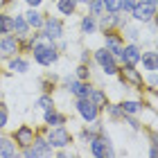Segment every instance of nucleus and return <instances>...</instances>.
Wrapping results in <instances>:
<instances>
[{
  "mask_svg": "<svg viewBox=\"0 0 158 158\" xmlns=\"http://www.w3.org/2000/svg\"><path fill=\"white\" fill-rule=\"evenodd\" d=\"M11 30H16L18 36H23V34H27V20L23 16H16L14 18V25H11Z\"/></svg>",
  "mask_w": 158,
  "mask_h": 158,
  "instance_id": "nucleus-16",
  "label": "nucleus"
},
{
  "mask_svg": "<svg viewBox=\"0 0 158 158\" xmlns=\"http://www.w3.org/2000/svg\"><path fill=\"white\" fill-rule=\"evenodd\" d=\"M149 2H156V0H149Z\"/></svg>",
  "mask_w": 158,
  "mask_h": 158,
  "instance_id": "nucleus-34",
  "label": "nucleus"
},
{
  "mask_svg": "<svg viewBox=\"0 0 158 158\" xmlns=\"http://www.w3.org/2000/svg\"><path fill=\"white\" fill-rule=\"evenodd\" d=\"M32 140H34V133H32L30 127H20L16 131V142H18V145L27 147V145H32Z\"/></svg>",
  "mask_w": 158,
  "mask_h": 158,
  "instance_id": "nucleus-10",
  "label": "nucleus"
},
{
  "mask_svg": "<svg viewBox=\"0 0 158 158\" xmlns=\"http://www.w3.org/2000/svg\"><path fill=\"white\" fill-rule=\"evenodd\" d=\"M90 11H93V16H97V14L102 11V0H93L90 2Z\"/></svg>",
  "mask_w": 158,
  "mask_h": 158,
  "instance_id": "nucleus-28",
  "label": "nucleus"
},
{
  "mask_svg": "<svg viewBox=\"0 0 158 158\" xmlns=\"http://www.w3.org/2000/svg\"><path fill=\"white\" fill-rule=\"evenodd\" d=\"M140 61L145 63V68H147V70H152V73H154V70L158 68V66H156V52H147V54H140Z\"/></svg>",
  "mask_w": 158,
  "mask_h": 158,
  "instance_id": "nucleus-15",
  "label": "nucleus"
},
{
  "mask_svg": "<svg viewBox=\"0 0 158 158\" xmlns=\"http://www.w3.org/2000/svg\"><path fill=\"white\" fill-rule=\"evenodd\" d=\"M133 18L135 20H142V23H149L156 14V2H149V0H142V2H135L133 7Z\"/></svg>",
  "mask_w": 158,
  "mask_h": 158,
  "instance_id": "nucleus-2",
  "label": "nucleus"
},
{
  "mask_svg": "<svg viewBox=\"0 0 158 158\" xmlns=\"http://www.w3.org/2000/svg\"><path fill=\"white\" fill-rule=\"evenodd\" d=\"M43 25H45V36H48V39H59V36H61L63 30H61V23H59V20L50 18V20H45Z\"/></svg>",
  "mask_w": 158,
  "mask_h": 158,
  "instance_id": "nucleus-9",
  "label": "nucleus"
},
{
  "mask_svg": "<svg viewBox=\"0 0 158 158\" xmlns=\"http://www.w3.org/2000/svg\"><path fill=\"white\" fill-rule=\"evenodd\" d=\"M88 99H90V102L95 104V106H102V104H104V95H102V93H97V90H90Z\"/></svg>",
  "mask_w": 158,
  "mask_h": 158,
  "instance_id": "nucleus-24",
  "label": "nucleus"
},
{
  "mask_svg": "<svg viewBox=\"0 0 158 158\" xmlns=\"http://www.w3.org/2000/svg\"><path fill=\"white\" fill-rule=\"evenodd\" d=\"M129 39H138V32H135V30H129Z\"/></svg>",
  "mask_w": 158,
  "mask_h": 158,
  "instance_id": "nucleus-32",
  "label": "nucleus"
},
{
  "mask_svg": "<svg viewBox=\"0 0 158 158\" xmlns=\"http://www.w3.org/2000/svg\"><path fill=\"white\" fill-rule=\"evenodd\" d=\"M48 142H50L52 147H66L68 142H70V135H68V131H66V129L56 127V129H52V131H50V135H48Z\"/></svg>",
  "mask_w": 158,
  "mask_h": 158,
  "instance_id": "nucleus-4",
  "label": "nucleus"
},
{
  "mask_svg": "<svg viewBox=\"0 0 158 158\" xmlns=\"http://www.w3.org/2000/svg\"><path fill=\"white\" fill-rule=\"evenodd\" d=\"M34 142V147L32 149H25V156H48V154H52V145H50L48 140H32Z\"/></svg>",
  "mask_w": 158,
  "mask_h": 158,
  "instance_id": "nucleus-6",
  "label": "nucleus"
},
{
  "mask_svg": "<svg viewBox=\"0 0 158 158\" xmlns=\"http://www.w3.org/2000/svg\"><path fill=\"white\" fill-rule=\"evenodd\" d=\"M27 2H30L32 7H36V5H41V2H43V0H27Z\"/></svg>",
  "mask_w": 158,
  "mask_h": 158,
  "instance_id": "nucleus-33",
  "label": "nucleus"
},
{
  "mask_svg": "<svg viewBox=\"0 0 158 158\" xmlns=\"http://www.w3.org/2000/svg\"><path fill=\"white\" fill-rule=\"evenodd\" d=\"M95 56H97V63L104 68V73H106V75H115V73H118L115 61H113V54H111L106 48H104V50H97Z\"/></svg>",
  "mask_w": 158,
  "mask_h": 158,
  "instance_id": "nucleus-3",
  "label": "nucleus"
},
{
  "mask_svg": "<svg viewBox=\"0 0 158 158\" xmlns=\"http://www.w3.org/2000/svg\"><path fill=\"white\" fill-rule=\"evenodd\" d=\"M133 7H135V0H122V7H120V9H124V11H133Z\"/></svg>",
  "mask_w": 158,
  "mask_h": 158,
  "instance_id": "nucleus-29",
  "label": "nucleus"
},
{
  "mask_svg": "<svg viewBox=\"0 0 158 158\" xmlns=\"http://www.w3.org/2000/svg\"><path fill=\"white\" fill-rule=\"evenodd\" d=\"M14 52H16V39L2 36V39H0V54H2V56H11Z\"/></svg>",
  "mask_w": 158,
  "mask_h": 158,
  "instance_id": "nucleus-11",
  "label": "nucleus"
},
{
  "mask_svg": "<svg viewBox=\"0 0 158 158\" xmlns=\"http://www.w3.org/2000/svg\"><path fill=\"white\" fill-rule=\"evenodd\" d=\"M9 68L16 70V73H25V70H27V61H23V59H14V61L9 63Z\"/></svg>",
  "mask_w": 158,
  "mask_h": 158,
  "instance_id": "nucleus-22",
  "label": "nucleus"
},
{
  "mask_svg": "<svg viewBox=\"0 0 158 158\" xmlns=\"http://www.w3.org/2000/svg\"><path fill=\"white\" fill-rule=\"evenodd\" d=\"M138 109H140L138 102H124L122 104V113H131L133 115V113H138Z\"/></svg>",
  "mask_w": 158,
  "mask_h": 158,
  "instance_id": "nucleus-23",
  "label": "nucleus"
},
{
  "mask_svg": "<svg viewBox=\"0 0 158 158\" xmlns=\"http://www.w3.org/2000/svg\"><path fill=\"white\" fill-rule=\"evenodd\" d=\"M25 20H27V25H32V27H41V25H43L41 14H39V11H34V9H30V11L25 14Z\"/></svg>",
  "mask_w": 158,
  "mask_h": 158,
  "instance_id": "nucleus-14",
  "label": "nucleus"
},
{
  "mask_svg": "<svg viewBox=\"0 0 158 158\" xmlns=\"http://www.w3.org/2000/svg\"><path fill=\"white\" fill-rule=\"evenodd\" d=\"M106 50L113 54V56H122V45L118 43V39H106Z\"/></svg>",
  "mask_w": 158,
  "mask_h": 158,
  "instance_id": "nucleus-17",
  "label": "nucleus"
},
{
  "mask_svg": "<svg viewBox=\"0 0 158 158\" xmlns=\"http://www.w3.org/2000/svg\"><path fill=\"white\" fill-rule=\"evenodd\" d=\"M81 30H84L86 34H90L93 30H95V20H93L90 16H88V18H84V20H81Z\"/></svg>",
  "mask_w": 158,
  "mask_h": 158,
  "instance_id": "nucleus-26",
  "label": "nucleus"
},
{
  "mask_svg": "<svg viewBox=\"0 0 158 158\" xmlns=\"http://www.w3.org/2000/svg\"><path fill=\"white\" fill-rule=\"evenodd\" d=\"M70 90H73L75 95H77L79 99H81V97H88L93 88H90L88 84H81V81H70Z\"/></svg>",
  "mask_w": 158,
  "mask_h": 158,
  "instance_id": "nucleus-12",
  "label": "nucleus"
},
{
  "mask_svg": "<svg viewBox=\"0 0 158 158\" xmlns=\"http://www.w3.org/2000/svg\"><path fill=\"white\" fill-rule=\"evenodd\" d=\"M102 7H106L111 14H115L120 11V7H122V0H102Z\"/></svg>",
  "mask_w": 158,
  "mask_h": 158,
  "instance_id": "nucleus-21",
  "label": "nucleus"
},
{
  "mask_svg": "<svg viewBox=\"0 0 158 158\" xmlns=\"http://www.w3.org/2000/svg\"><path fill=\"white\" fill-rule=\"evenodd\" d=\"M59 11L70 16V14L75 11V0H59Z\"/></svg>",
  "mask_w": 158,
  "mask_h": 158,
  "instance_id": "nucleus-18",
  "label": "nucleus"
},
{
  "mask_svg": "<svg viewBox=\"0 0 158 158\" xmlns=\"http://www.w3.org/2000/svg\"><path fill=\"white\" fill-rule=\"evenodd\" d=\"M124 75H127L129 79H131L133 84H142V79H140V75H138V73H135V70H133V66H129V68L124 70Z\"/></svg>",
  "mask_w": 158,
  "mask_h": 158,
  "instance_id": "nucleus-25",
  "label": "nucleus"
},
{
  "mask_svg": "<svg viewBox=\"0 0 158 158\" xmlns=\"http://www.w3.org/2000/svg\"><path fill=\"white\" fill-rule=\"evenodd\" d=\"M90 147H93V154H95V156H111L113 154L109 140H104V138H95Z\"/></svg>",
  "mask_w": 158,
  "mask_h": 158,
  "instance_id": "nucleus-7",
  "label": "nucleus"
},
{
  "mask_svg": "<svg viewBox=\"0 0 158 158\" xmlns=\"http://www.w3.org/2000/svg\"><path fill=\"white\" fill-rule=\"evenodd\" d=\"M77 109H79V113H81V118L84 120H95L97 118V106L90 102L88 97H81L77 102Z\"/></svg>",
  "mask_w": 158,
  "mask_h": 158,
  "instance_id": "nucleus-5",
  "label": "nucleus"
},
{
  "mask_svg": "<svg viewBox=\"0 0 158 158\" xmlns=\"http://www.w3.org/2000/svg\"><path fill=\"white\" fill-rule=\"evenodd\" d=\"M39 106H41V109L43 111H50V109H54V104H52V99H50V97H45V95H43L41 99H39V102H36Z\"/></svg>",
  "mask_w": 158,
  "mask_h": 158,
  "instance_id": "nucleus-27",
  "label": "nucleus"
},
{
  "mask_svg": "<svg viewBox=\"0 0 158 158\" xmlns=\"http://www.w3.org/2000/svg\"><path fill=\"white\" fill-rule=\"evenodd\" d=\"M122 59H124L129 66H135V63L140 61V50L135 48V45H127V48H122Z\"/></svg>",
  "mask_w": 158,
  "mask_h": 158,
  "instance_id": "nucleus-8",
  "label": "nucleus"
},
{
  "mask_svg": "<svg viewBox=\"0 0 158 158\" xmlns=\"http://www.w3.org/2000/svg\"><path fill=\"white\" fill-rule=\"evenodd\" d=\"M34 59L41 66H50L56 61V52L52 48V43H34Z\"/></svg>",
  "mask_w": 158,
  "mask_h": 158,
  "instance_id": "nucleus-1",
  "label": "nucleus"
},
{
  "mask_svg": "<svg viewBox=\"0 0 158 158\" xmlns=\"http://www.w3.org/2000/svg\"><path fill=\"white\" fill-rule=\"evenodd\" d=\"M7 124V111L5 109H0V129H2Z\"/></svg>",
  "mask_w": 158,
  "mask_h": 158,
  "instance_id": "nucleus-30",
  "label": "nucleus"
},
{
  "mask_svg": "<svg viewBox=\"0 0 158 158\" xmlns=\"http://www.w3.org/2000/svg\"><path fill=\"white\" fill-rule=\"evenodd\" d=\"M11 156H16L14 142L9 138H0V158H11Z\"/></svg>",
  "mask_w": 158,
  "mask_h": 158,
  "instance_id": "nucleus-13",
  "label": "nucleus"
},
{
  "mask_svg": "<svg viewBox=\"0 0 158 158\" xmlns=\"http://www.w3.org/2000/svg\"><path fill=\"white\" fill-rule=\"evenodd\" d=\"M45 122L48 124H63V118L56 115L54 109H50V111H45Z\"/></svg>",
  "mask_w": 158,
  "mask_h": 158,
  "instance_id": "nucleus-20",
  "label": "nucleus"
},
{
  "mask_svg": "<svg viewBox=\"0 0 158 158\" xmlns=\"http://www.w3.org/2000/svg\"><path fill=\"white\" fill-rule=\"evenodd\" d=\"M11 25H14V18L0 16V34H9L11 32Z\"/></svg>",
  "mask_w": 158,
  "mask_h": 158,
  "instance_id": "nucleus-19",
  "label": "nucleus"
},
{
  "mask_svg": "<svg viewBox=\"0 0 158 158\" xmlns=\"http://www.w3.org/2000/svg\"><path fill=\"white\" fill-rule=\"evenodd\" d=\"M86 77H88V68L81 66V68H79V79H86Z\"/></svg>",
  "mask_w": 158,
  "mask_h": 158,
  "instance_id": "nucleus-31",
  "label": "nucleus"
}]
</instances>
